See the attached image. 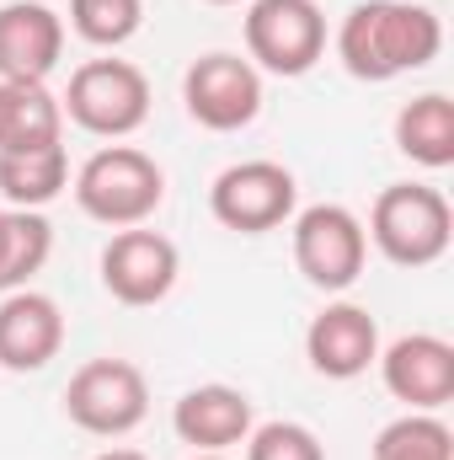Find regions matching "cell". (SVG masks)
<instances>
[{
	"instance_id": "cell-24",
	"label": "cell",
	"mask_w": 454,
	"mask_h": 460,
	"mask_svg": "<svg viewBox=\"0 0 454 460\" xmlns=\"http://www.w3.org/2000/svg\"><path fill=\"white\" fill-rule=\"evenodd\" d=\"M209 5H240V0H209Z\"/></svg>"
},
{
	"instance_id": "cell-22",
	"label": "cell",
	"mask_w": 454,
	"mask_h": 460,
	"mask_svg": "<svg viewBox=\"0 0 454 460\" xmlns=\"http://www.w3.org/2000/svg\"><path fill=\"white\" fill-rule=\"evenodd\" d=\"M246 460H327V450L305 423L278 418V423H262L246 434Z\"/></svg>"
},
{
	"instance_id": "cell-1",
	"label": "cell",
	"mask_w": 454,
	"mask_h": 460,
	"mask_svg": "<svg viewBox=\"0 0 454 460\" xmlns=\"http://www.w3.org/2000/svg\"><path fill=\"white\" fill-rule=\"evenodd\" d=\"M444 22L417 0H358L337 27V59L353 81H396L433 65Z\"/></svg>"
},
{
	"instance_id": "cell-17",
	"label": "cell",
	"mask_w": 454,
	"mask_h": 460,
	"mask_svg": "<svg viewBox=\"0 0 454 460\" xmlns=\"http://www.w3.org/2000/svg\"><path fill=\"white\" fill-rule=\"evenodd\" d=\"M396 145L406 161L444 172L454 166V102L444 92H423L396 113Z\"/></svg>"
},
{
	"instance_id": "cell-19",
	"label": "cell",
	"mask_w": 454,
	"mask_h": 460,
	"mask_svg": "<svg viewBox=\"0 0 454 460\" xmlns=\"http://www.w3.org/2000/svg\"><path fill=\"white\" fill-rule=\"evenodd\" d=\"M54 252V226L43 209H5V235H0V289H27L32 273H43Z\"/></svg>"
},
{
	"instance_id": "cell-26",
	"label": "cell",
	"mask_w": 454,
	"mask_h": 460,
	"mask_svg": "<svg viewBox=\"0 0 454 460\" xmlns=\"http://www.w3.org/2000/svg\"><path fill=\"white\" fill-rule=\"evenodd\" d=\"M0 235H5V209H0Z\"/></svg>"
},
{
	"instance_id": "cell-10",
	"label": "cell",
	"mask_w": 454,
	"mask_h": 460,
	"mask_svg": "<svg viewBox=\"0 0 454 460\" xmlns=\"http://www.w3.org/2000/svg\"><path fill=\"white\" fill-rule=\"evenodd\" d=\"M177 273H182V252L161 230L128 226L102 246V284L118 305H161L177 289Z\"/></svg>"
},
{
	"instance_id": "cell-13",
	"label": "cell",
	"mask_w": 454,
	"mask_h": 460,
	"mask_svg": "<svg viewBox=\"0 0 454 460\" xmlns=\"http://www.w3.org/2000/svg\"><path fill=\"white\" fill-rule=\"evenodd\" d=\"M65 54V22L43 0L0 5V81H48Z\"/></svg>"
},
{
	"instance_id": "cell-14",
	"label": "cell",
	"mask_w": 454,
	"mask_h": 460,
	"mask_svg": "<svg viewBox=\"0 0 454 460\" xmlns=\"http://www.w3.org/2000/svg\"><path fill=\"white\" fill-rule=\"evenodd\" d=\"M305 358L327 380H358L380 358V327H374V316L363 305H353V300L327 305L305 327Z\"/></svg>"
},
{
	"instance_id": "cell-20",
	"label": "cell",
	"mask_w": 454,
	"mask_h": 460,
	"mask_svg": "<svg viewBox=\"0 0 454 460\" xmlns=\"http://www.w3.org/2000/svg\"><path fill=\"white\" fill-rule=\"evenodd\" d=\"M374 460H454V434L433 412H406L380 429Z\"/></svg>"
},
{
	"instance_id": "cell-7",
	"label": "cell",
	"mask_w": 454,
	"mask_h": 460,
	"mask_svg": "<svg viewBox=\"0 0 454 460\" xmlns=\"http://www.w3.org/2000/svg\"><path fill=\"white\" fill-rule=\"evenodd\" d=\"M294 204H300V182L278 161H235L209 188L214 220L225 230H240V235H267V230L289 226Z\"/></svg>"
},
{
	"instance_id": "cell-4",
	"label": "cell",
	"mask_w": 454,
	"mask_h": 460,
	"mask_svg": "<svg viewBox=\"0 0 454 460\" xmlns=\"http://www.w3.org/2000/svg\"><path fill=\"white\" fill-rule=\"evenodd\" d=\"M65 412L75 429L97 434V439H123L144 423L150 412V385L144 369L128 358H86L70 385H65Z\"/></svg>"
},
{
	"instance_id": "cell-11",
	"label": "cell",
	"mask_w": 454,
	"mask_h": 460,
	"mask_svg": "<svg viewBox=\"0 0 454 460\" xmlns=\"http://www.w3.org/2000/svg\"><path fill=\"white\" fill-rule=\"evenodd\" d=\"M374 364L385 375V391L396 402H406L412 412H439L444 402H454V343L433 338V332L396 338Z\"/></svg>"
},
{
	"instance_id": "cell-9",
	"label": "cell",
	"mask_w": 454,
	"mask_h": 460,
	"mask_svg": "<svg viewBox=\"0 0 454 460\" xmlns=\"http://www.w3.org/2000/svg\"><path fill=\"white\" fill-rule=\"evenodd\" d=\"M182 102H188L193 123H204L214 134L246 128L262 113V70L240 54H204L182 75Z\"/></svg>"
},
{
	"instance_id": "cell-23",
	"label": "cell",
	"mask_w": 454,
	"mask_h": 460,
	"mask_svg": "<svg viewBox=\"0 0 454 460\" xmlns=\"http://www.w3.org/2000/svg\"><path fill=\"white\" fill-rule=\"evenodd\" d=\"M97 460H144V456H139V450H102Z\"/></svg>"
},
{
	"instance_id": "cell-8",
	"label": "cell",
	"mask_w": 454,
	"mask_h": 460,
	"mask_svg": "<svg viewBox=\"0 0 454 460\" xmlns=\"http://www.w3.org/2000/svg\"><path fill=\"white\" fill-rule=\"evenodd\" d=\"M363 257H369V235H363V220L342 204H310L294 215V268L337 295V289H353L358 273H363Z\"/></svg>"
},
{
	"instance_id": "cell-18",
	"label": "cell",
	"mask_w": 454,
	"mask_h": 460,
	"mask_svg": "<svg viewBox=\"0 0 454 460\" xmlns=\"http://www.w3.org/2000/svg\"><path fill=\"white\" fill-rule=\"evenodd\" d=\"M70 182V155L65 145H43V150H16L0 155V199L11 209H43L65 193Z\"/></svg>"
},
{
	"instance_id": "cell-5",
	"label": "cell",
	"mask_w": 454,
	"mask_h": 460,
	"mask_svg": "<svg viewBox=\"0 0 454 460\" xmlns=\"http://www.w3.org/2000/svg\"><path fill=\"white\" fill-rule=\"evenodd\" d=\"M59 108L70 113V123H81L86 134L128 139L150 118V81L128 59H86L70 75V92H65Z\"/></svg>"
},
{
	"instance_id": "cell-3",
	"label": "cell",
	"mask_w": 454,
	"mask_h": 460,
	"mask_svg": "<svg viewBox=\"0 0 454 460\" xmlns=\"http://www.w3.org/2000/svg\"><path fill=\"white\" fill-rule=\"evenodd\" d=\"M396 268H428L450 252L454 215L450 199L428 182H396L374 199L369 209V230H363Z\"/></svg>"
},
{
	"instance_id": "cell-6",
	"label": "cell",
	"mask_w": 454,
	"mask_h": 460,
	"mask_svg": "<svg viewBox=\"0 0 454 460\" xmlns=\"http://www.w3.org/2000/svg\"><path fill=\"white\" fill-rule=\"evenodd\" d=\"M327 54V16L316 0H251L246 59L267 75H305Z\"/></svg>"
},
{
	"instance_id": "cell-25",
	"label": "cell",
	"mask_w": 454,
	"mask_h": 460,
	"mask_svg": "<svg viewBox=\"0 0 454 460\" xmlns=\"http://www.w3.org/2000/svg\"><path fill=\"white\" fill-rule=\"evenodd\" d=\"M193 460H230V456H193Z\"/></svg>"
},
{
	"instance_id": "cell-15",
	"label": "cell",
	"mask_w": 454,
	"mask_h": 460,
	"mask_svg": "<svg viewBox=\"0 0 454 460\" xmlns=\"http://www.w3.org/2000/svg\"><path fill=\"white\" fill-rule=\"evenodd\" d=\"M171 429L198 456H225L230 445H246V434H251V396L235 391V385H220V380L193 385L171 407Z\"/></svg>"
},
{
	"instance_id": "cell-16",
	"label": "cell",
	"mask_w": 454,
	"mask_h": 460,
	"mask_svg": "<svg viewBox=\"0 0 454 460\" xmlns=\"http://www.w3.org/2000/svg\"><path fill=\"white\" fill-rule=\"evenodd\" d=\"M65 145V108L43 81H0V155Z\"/></svg>"
},
{
	"instance_id": "cell-12",
	"label": "cell",
	"mask_w": 454,
	"mask_h": 460,
	"mask_svg": "<svg viewBox=\"0 0 454 460\" xmlns=\"http://www.w3.org/2000/svg\"><path fill=\"white\" fill-rule=\"evenodd\" d=\"M65 348V311L38 289H11L0 300V369L32 375Z\"/></svg>"
},
{
	"instance_id": "cell-2",
	"label": "cell",
	"mask_w": 454,
	"mask_h": 460,
	"mask_svg": "<svg viewBox=\"0 0 454 460\" xmlns=\"http://www.w3.org/2000/svg\"><path fill=\"white\" fill-rule=\"evenodd\" d=\"M166 199V172L155 166V155L134 150V145H102L81 172H75V204L97 220V226H144Z\"/></svg>"
},
{
	"instance_id": "cell-21",
	"label": "cell",
	"mask_w": 454,
	"mask_h": 460,
	"mask_svg": "<svg viewBox=\"0 0 454 460\" xmlns=\"http://www.w3.org/2000/svg\"><path fill=\"white\" fill-rule=\"evenodd\" d=\"M70 27L97 49H118L144 27V0H70Z\"/></svg>"
}]
</instances>
